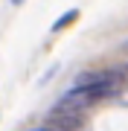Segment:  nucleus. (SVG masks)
<instances>
[{
	"instance_id": "obj_1",
	"label": "nucleus",
	"mask_w": 128,
	"mask_h": 131,
	"mask_svg": "<svg viewBox=\"0 0 128 131\" xmlns=\"http://www.w3.org/2000/svg\"><path fill=\"white\" fill-rule=\"evenodd\" d=\"M79 18H82V9H79V6H73V9L61 12V15H58V18L50 24V32H52V35H61V32H67L70 26H76Z\"/></svg>"
},
{
	"instance_id": "obj_2",
	"label": "nucleus",
	"mask_w": 128,
	"mask_h": 131,
	"mask_svg": "<svg viewBox=\"0 0 128 131\" xmlns=\"http://www.w3.org/2000/svg\"><path fill=\"white\" fill-rule=\"evenodd\" d=\"M58 70H61V64H52L50 70H47V73H44L41 79H38V84H47V82H52V79H55V73H58Z\"/></svg>"
},
{
	"instance_id": "obj_3",
	"label": "nucleus",
	"mask_w": 128,
	"mask_h": 131,
	"mask_svg": "<svg viewBox=\"0 0 128 131\" xmlns=\"http://www.w3.org/2000/svg\"><path fill=\"white\" fill-rule=\"evenodd\" d=\"M26 0H9V6H24Z\"/></svg>"
}]
</instances>
